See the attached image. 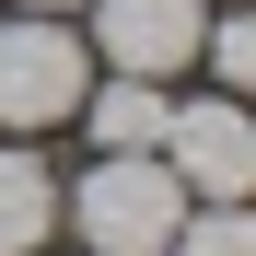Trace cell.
I'll return each instance as SVG.
<instances>
[{"label": "cell", "instance_id": "1", "mask_svg": "<svg viewBox=\"0 0 256 256\" xmlns=\"http://www.w3.org/2000/svg\"><path fill=\"white\" fill-rule=\"evenodd\" d=\"M70 222H82L94 256H163L175 222H186V186H175V163H163V152H105L94 175H82Z\"/></svg>", "mask_w": 256, "mask_h": 256}, {"label": "cell", "instance_id": "2", "mask_svg": "<svg viewBox=\"0 0 256 256\" xmlns=\"http://www.w3.org/2000/svg\"><path fill=\"white\" fill-rule=\"evenodd\" d=\"M82 94H94V70H82V35L58 12L0 24V128H58V116H82Z\"/></svg>", "mask_w": 256, "mask_h": 256}, {"label": "cell", "instance_id": "3", "mask_svg": "<svg viewBox=\"0 0 256 256\" xmlns=\"http://www.w3.org/2000/svg\"><path fill=\"white\" fill-rule=\"evenodd\" d=\"M152 152L175 163V186H198V198H244V186H256V116H244L233 94H210V105H175Z\"/></svg>", "mask_w": 256, "mask_h": 256}, {"label": "cell", "instance_id": "4", "mask_svg": "<svg viewBox=\"0 0 256 256\" xmlns=\"http://www.w3.org/2000/svg\"><path fill=\"white\" fill-rule=\"evenodd\" d=\"M198 35H210V0H94V47L116 70H140V82L186 70Z\"/></svg>", "mask_w": 256, "mask_h": 256}, {"label": "cell", "instance_id": "5", "mask_svg": "<svg viewBox=\"0 0 256 256\" xmlns=\"http://www.w3.org/2000/svg\"><path fill=\"white\" fill-rule=\"evenodd\" d=\"M47 222H58V175L35 152H0V256H35Z\"/></svg>", "mask_w": 256, "mask_h": 256}, {"label": "cell", "instance_id": "6", "mask_svg": "<svg viewBox=\"0 0 256 256\" xmlns=\"http://www.w3.org/2000/svg\"><path fill=\"white\" fill-rule=\"evenodd\" d=\"M82 105H94V140H105V152H152L163 116H175V105H163V82H140V70L105 82V94H82Z\"/></svg>", "mask_w": 256, "mask_h": 256}, {"label": "cell", "instance_id": "7", "mask_svg": "<svg viewBox=\"0 0 256 256\" xmlns=\"http://www.w3.org/2000/svg\"><path fill=\"white\" fill-rule=\"evenodd\" d=\"M163 256H256V210L222 198L210 222H175V244H163Z\"/></svg>", "mask_w": 256, "mask_h": 256}, {"label": "cell", "instance_id": "8", "mask_svg": "<svg viewBox=\"0 0 256 256\" xmlns=\"http://www.w3.org/2000/svg\"><path fill=\"white\" fill-rule=\"evenodd\" d=\"M198 58L222 70V82H256V0H244L233 24H210V35H198Z\"/></svg>", "mask_w": 256, "mask_h": 256}, {"label": "cell", "instance_id": "9", "mask_svg": "<svg viewBox=\"0 0 256 256\" xmlns=\"http://www.w3.org/2000/svg\"><path fill=\"white\" fill-rule=\"evenodd\" d=\"M24 12H82V0H24Z\"/></svg>", "mask_w": 256, "mask_h": 256}]
</instances>
